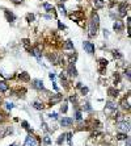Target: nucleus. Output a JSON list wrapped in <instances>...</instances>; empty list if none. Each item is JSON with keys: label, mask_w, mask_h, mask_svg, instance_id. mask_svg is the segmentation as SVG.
<instances>
[{"label": "nucleus", "mask_w": 131, "mask_h": 146, "mask_svg": "<svg viewBox=\"0 0 131 146\" xmlns=\"http://www.w3.org/2000/svg\"><path fill=\"white\" fill-rule=\"evenodd\" d=\"M24 146H38V141H37V138H35L34 136L29 134V136L26 137V140H25Z\"/></svg>", "instance_id": "1"}, {"label": "nucleus", "mask_w": 131, "mask_h": 146, "mask_svg": "<svg viewBox=\"0 0 131 146\" xmlns=\"http://www.w3.org/2000/svg\"><path fill=\"white\" fill-rule=\"evenodd\" d=\"M83 48H84V50H85L88 54H93V53H95V45H93L92 42H89V41H84V42H83Z\"/></svg>", "instance_id": "2"}, {"label": "nucleus", "mask_w": 131, "mask_h": 146, "mask_svg": "<svg viewBox=\"0 0 131 146\" xmlns=\"http://www.w3.org/2000/svg\"><path fill=\"white\" fill-rule=\"evenodd\" d=\"M32 84H33V87H34L35 90H39V91H42V90H45V86H43V82H42L41 79H34L32 82Z\"/></svg>", "instance_id": "3"}, {"label": "nucleus", "mask_w": 131, "mask_h": 146, "mask_svg": "<svg viewBox=\"0 0 131 146\" xmlns=\"http://www.w3.org/2000/svg\"><path fill=\"white\" fill-rule=\"evenodd\" d=\"M67 74L69 76H72V78H75V76H77V70H76V67H75L73 63H69V66L67 68Z\"/></svg>", "instance_id": "4"}, {"label": "nucleus", "mask_w": 131, "mask_h": 146, "mask_svg": "<svg viewBox=\"0 0 131 146\" xmlns=\"http://www.w3.org/2000/svg\"><path fill=\"white\" fill-rule=\"evenodd\" d=\"M30 51H32V54H33V55H34L37 59H38V61L41 62V58H42V53H41V49H39V46H35V48H33L32 50H30Z\"/></svg>", "instance_id": "5"}, {"label": "nucleus", "mask_w": 131, "mask_h": 146, "mask_svg": "<svg viewBox=\"0 0 131 146\" xmlns=\"http://www.w3.org/2000/svg\"><path fill=\"white\" fill-rule=\"evenodd\" d=\"M97 29H98V25L93 24V22L91 21V24H89V37H95V36L97 34Z\"/></svg>", "instance_id": "6"}, {"label": "nucleus", "mask_w": 131, "mask_h": 146, "mask_svg": "<svg viewBox=\"0 0 131 146\" xmlns=\"http://www.w3.org/2000/svg\"><path fill=\"white\" fill-rule=\"evenodd\" d=\"M113 28H114L115 32H122V30H123V21L115 20L114 24H113Z\"/></svg>", "instance_id": "7"}, {"label": "nucleus", "mask_w": 131, "mask_h": 146, "mask_svg": "<svg viewBox=\"0 0 131 146\" xmlns=\"http://www.w3.org/2000/svg\"><path fill=\"white\" fill-rule=\"evenodd\" d=\"M73 124V120L69 117H63L62 120H60V125L62 126H71Z\"/></svg>", "instance_id": "8"}, {"label": "nucleus", "mask_w": 131, "mask_h": 146, "mask_svg": "<svg viewBox=\"0 0 131 146\" xmlns=\"http://www.w3.org/2000/svg\"><path fill=\"white\" fill-rule=\"evenodd\" d=\"M4 15H5V19H7L9 22H13V21L16 20V16L13 15L12 12H9L8 9H4Z\"/></svg>", "instance_id": "9"}, {"label": "nucleus", "mask_w": 131, "mask_h": 146, "mask_svg": "<svg viewBox=\"0 0 131 146\" xmlns=\"http://www.w3.org/2000/svg\"><path fill=\"white\" fill-rule=\"evenodd\" d=\"M118 129L119 130H129L130 129V122H126V121H122V122H118Z\"/></svg>", "instance_id": "10"}, {"label": "nucleus", "mask_w": 131, "mask_h": 146, "mask_svg": "<svg viewBox=\"0 0 131 146\" xmlns=\"http://www.w3.org/2000/svg\"><path fill=\"white\" fill-rule=\"evenodd\" d=\"M83 17V12H76V13H72V15H69V19H72L75 21H81L80 19Z\"/></svg>", "instance_id": "11"}, {"label": "nucleus", "mask_w": 131, "mask_h": 146, "mask_svg": "<svg viewBox=\"0 0 131 146\" xmlns=\"http://www.w3.org/2000/svg\"><path fill=\"white\" fill-rule=\"evenodd\" d=\"M63 49L64 50H73V42L71 40H67L63 45Z\"/></svg>", "instance_id": "12"}, {"label": "nucleus", "mask_w": 131, "mask_h": 146, "mask_svg": "<svg viewBox=\"0 0 131 146\" xmlns=\"http://www.w3.org/2000/svg\"><path fill=\"white\" fill-rule=\"evenodd\" d=\"M98 63H100V67H98V71H100V72H102V71H104V70H102V68L107 66V61H106V59H104V58H101V59H98Z\"/></svg>", "instance_id": "13"}, {"label": "nucleus", "mask_w": 131, "mask_h": 146, "mask_svg": "<svg viewBox=\"0 0 131 146\" xmlns=\"http://www.w3.org/2000/svg\"><path fill=\"white\" fill-rule=\"evenodd\" d=\"M121 105H122L123 109H127V111H129V109H130V96H127V100L123 99L122 103H121Z\"/></svg>", "instance_id": "14"}, {"label": "nucleus", "mask_w": 131, "mask_h": 146, "mask_svg": "<svg viewBox=\"0 0 131 146\" xmlns=\"http://www.w3.org/2000/svg\"><path fill=\"white\" fill-rule=\"evenodd\" d=\"M18 78H20L22 82H29V80H30V76H29V74H28V72H21V74L18 75Z\"/></svg>", "instance_id": "15"}, {"label": "nucleus", "mask_w": 131, "mask_h": 146, "mask_svg": "<svg viewBox=\"0 0 131 146\" xmlns=\"http://www.w3.org/2000/svg\"><path fill=\"white\" fill-rule=\"evenodd\" d=\"M93 4H95V7L96 8H104V5H105V1L104 0H93Z\"/></svg>", "instance_id": "16"}, {"label": "nucleus", "mask_w": 131, "mask_h": 146, "mask_svg": "<svg viewBox=\"0 0 131 146\" xmlns=\"http://www.w3.org/2000/svg\"><path fill=\"white\" fill-rule=\"evenodd\" d=\"M110 109H111V111H115V109H117V105L113 101H107L106 103V112H109Z\"/></svg>", "instance_id": "17"}, {"label": "nucleus", "mask_w": 131, "mask_h": 146, "mask_svg": "<svg viewBox=\"0 0 131 146\" xmlns=\"http://www.w3.org/2000/svg\"><path fill=\"white\" fill-rule=\"evenodd\" d=\"M8 88H9V86L7 84V82H4V80L0 82V92H5V91H8Z\"/></svg>", "instance_id": "18"}, {"label": "nucleus", "mask_w": 131, "mask_h": 146, "mask_svg": "<svg viewBox=\"0 0 131 146\" xmlns=\"http://www.w3.org/2000/svg\"><path fill=\"white\" fill-rule=\"evenodd\" d=\"M42 7H43L47 12H54L55 11V8L51 5V4H49V3H43V4H42Z\"/></svg>", "instance_id": "19"}, {"label": "nucleus", "mask_w": 131, "mask_h": 146, "mask_svg": "<svg viewBox=\"0 0 131 146\" xmlns=\"http://www.w3.org/2000/svg\"><path fill=\"white\" fill-rule=\"evenodd\" d=\"M22 45H24V48L28 50V51H30V50H32V48H30V41L28 40V38L22 40Z\"/></svg>", "instance_id": "20"}, {"label": "nucleus", "mask_w": 131, "mask_h": 146, "mask_svg": "<svg viewBox=\"0 0 131 146\" xmlns=\"http://www.w3.org/2000/svg\"><path fill=\"white\" fill-rule=\"evenodd\" d=\"M107 95H109V96H113V97H117L118 96V91L114 90V88H109L107 90Z\"/></svg>", "instance_id": "21"}, {"label": "nucleus", "mask_w": 131, "mask_h": 146, "mask_svg": "<svg viewBox=\"0 0 131 146\" xmlns=\"http://www.w3.org/2000/svg\"><path fill=\"white\" fill-rule=\"evenodd\" d=\"M119 15L121 16H126V4H119Z\"/></svg>", "instance_id": "22"}, {"label": "nucleus", "mask_w": 131, "mask_h": 146, "mask_svg": "<svg viewBox=\"0 0 131 146\" xmlns=\"http://www.w3.org/2000/svg\"><path fill=\"white\" fill-rule=\"evenodd\" d=\"M33 107H34L35 109H38V111H42V109L45 108V105L42 103H39V101H34L33 103Z\"/></svg>", "instance_id": "23"}, {"label": "nucleus", "mask_w": 131, "mask_h": 146, "mask_svg": "<svg viewBox=\"0 0 131 146\" xmlns=\"http://www.w3.org/2000/svg\"><path fill=\"white\" fill-rule=\"evenodd\" d=\"M62 100V95H57L55 97H51V100H50V104H55V103H58V101H60Z\"/></svg>", "instance_id": "24"}, {"label": "nucleus", "mask_w": 131, "mask_h": 146, "mask_svg": "<svg viewBox=\"0 0 131 146\" xmlns=\"http://www.w3.org/2000/svg\"><path fill=\"white\" fill-rule=\"evenodd\" d=\"M113 57L117 58V59H121V58H122V54H121L118 50H113Z\"/></svg>", "instance_id": "25"}, {"label": "nucleus", "mask_w": 131, "mask_h": 146, "mask_svg": "<svg viewBox=\"0 0 131 146\" xmlns=\"http://www.w3.org/2000/svg\"><path fill=\"white\" fill-rule=\"evenodd\" d=\"M33 20H34V15H33V13H28V15H26V21L32 22Z\"/></svg>", "instance_id": "26"}, {"label": "nucleus", "mask_w": 131, "mask_h": 146, "mask_svg": "<svg viewBox=\"0 0 131 146\" xmlns=\"http://www.w3.org/2000/svg\"><path fill=\"white\" fill-rule=\"evenodd\" d=\"M67 101H63V104H62V107H60V111H62L63 113H66V112H67Z\"/></svg>", "instance_id": "27"}, {"label": "nucleus", "mask_w": 131, "mask_h": 146, "mask_svg": "<svg viewBox=\"0 0 131 146\" xmlns=\"http://www.w3.org/2000/svg\"><path fill=\"white\" fill-rule=\"evenodd\" d=\"M117 138H118L119 141H122V140L127 138V136H126V133H119V134H117Z\"/></svg>", "instance_id": "28"}, {"label": "nucleus", "mask_w": 131, "mask_h": 146, "mask_svg": "<svg viewBox=\"0 0 131 146\" xmlns=\"http://www.w3.org/2000/svg\"><path fill=\"white\" fill-rule=\"evenodd\" d=\"M43 142H45L46 145H50V144H51V138H50L49 136H45V137H43Z\"/></svg>", "instance_id": "29"}, {"label": "nucleus", "mask_w": 131, "mask_h": 146, "mask_svg": "<svg viewBox=\"0 0 131 146\" xmlns=\"http://www.w3.org/2000/svg\"><path fill=\"white\" fill-rule=\"evenodd\" d=\"M64 140H66V134H62V136H60L59 138H58V141H57V142H58V144L60 145V144H62L63 141H64Z\"/></svg>", "instance_id": "30"}, {"label": "nucleus", "mask_w": 131, "mask_h": 146, "mask_svg": "<svg viewBox=\"0 0 131 146\" xmlns=\"http://www.w3.org/2000/svg\"><path fill=\"white\" fill-rule=\"evenodd\" d=\"M81 118H83V117H81V112H80V111H76V120L80 121Z\"/></svg>", "instance_id": "31"}, {"label": "nucleus", "mask_w": 131, "mask_h": 146, "mask_svg": "<svg viewBox=\"0 0 131 146\" xmlns=\"http://www.w3.org/2000/svg\"><path fill=\"white\" fill-rule=\"evenodd\" d=\"M21 125H22V128H24V129H28V130H29V124H28L26 121H22Z\"/></svg>", "instance_id": "32"}, {"label": "nucleus", "mask_w": 131, "mask_h": 146, "mask_svg": "<svg viewBox=\"0 0 131 146\" xmlns=\"http://www.w3.org/2000/svg\"><path fill=\"white\" fill-rule=\"evenodd\" d=\"M50 118H53V120H57V118H58V115H57V113H50V115H47Z\"/></svg>", "instance_id": "33"}, {"label": "nucleus", "mask_w": 131, "mask_h": 146, "mask_svg": "<svg viewBox=\"0 0 131 146\" xmlns=\"http://www.w3.org/2000/svg\"><path fill=\"white\" fill-rule=\"evenodd\" d=\"M5 107H7V109H12V108L15 107V105H13V103H9V101H7Z\"/></svg>", "instance_id": "34"}, {"label": "nucleus", "mask_w": 131, "mask_h": 146, "mask_svg": "<svg viewBox=\"0 0 131 146\" xmlns=\"http://www.w3.org/2000/svg\"><path fill=\"white\" fill-rule=\"evenodd\" d=\"M59 9H60V13H63V15H66V8L63 5H60L59 7Z\"/></svg>", "instance_id": "35"}, {"label": "nucleus", "mask_w": 131, "mask_h": 146, "mask_svg": "<svg viewBox=\"0 0 131 146\" xmlns=\"http://www.w3.org/2000/svg\"><path fill=\"white\" fill-rule=\"evenodd\" d=\"M11 1H12L13 4H21L22 1H24V0H11Z\"/></svg>", "instance_id": "36"}, {"label": "nucleus", "mask_w": 131, "mask_h": 146, "mask_svg": "<svg viewBox=\"0 0 131 146\" xmlns=\"http://www.w3.org/2000/svg\"><path fill=\"white\" fill-rule=\"evenodd\" d=\"M49 78H50L51 80H54V79H55V74H54V72H50V74H49Z\"/></svg>", "instance_id": "37"}, {"label": "nucleus", "mask_w": 131, "mask_h": 146, "mask_svg": "<svg viewBox=\"0 0 131 146\" xmlns=\"http://www.w3.org/2000/svg\"><path fill=\"white\" fill-rule=\"evenodd\" d=\"M80 88H81V92L83 94H88V88L87 87H80Z\"/></svg>", "instance_id": "38"}, {"label": "nucleus", "mask_w": 131, "mask_h": 146, "mask_svg": "<svg viewBox=\"0 0 131 146\" xmlns=\"http://www.w3.org/2000/svg\"><path fill=\"white\" fill-rule=\"evenodd\" d=\"M125 74H126V76H127V79L130 80V68H127V70H126Z\"/></svg>", "instance_id": "39"}, {"label": "nucleus", "mask_w": 131, "mask_h": 146, "mask_svg": "<svg viewBox=\"0 0 131 146\" xmlns=\"http://www.w3.org/2000/svg\"><path fill=\"white\" fill-rule=\"evenodd\" d=\"M58 25H59V29H66V25H63L62 22H58Z\"/></svg>", "instance_id": "40"}, {"label": "nucleus", "mask_w": 131, "mask_h": 146, "mask_svg": "<svg viewBox=\"0 0 131 146\" xmlns=\"http://www.w3.org/2000/svg\"><path fill=\"white\" fill-rule=\"evenodd\" d=\"M85 109H87V111H91V105H89V104H85Z\"/></svg>", "instance_id": "41"}, {"label": "nucleus", "mask_w": 131, "mask_h": 146, "mask_svg": "<svg viewBox=\"0 0 131 146\" xmlns=\"http://www.w3.org/2000/svg\"><path fill=\"white\" fill-rule=\"evenodd\" d=\"M3 120H4V115H3V113H1V112H0V122H1Z\"/></svg>", "instance_id": "42"}, {"label": "nucleus", "mask_w": 131, "mask_h": 146, "mask_svg": "<svg viewBox=\"0 0 131 146\" xmlns=\"http://www.w3.org/2000/svg\"><path fill=\"white\" fill-rule=\"evenodd\" d=\"M126 146H130V140H129V137L126 138Z\"/></svg>", "instance_id": "43"}, {"label": "nucleus", "mask_w": 131, "mask_h": 146, "mask_svg": "<svg viewBox=\"0 0 131 146\" xmlns=\"http://www.w3.org/2000/svg\"><path fill=\"white\" fill-rule=\"evenodd\" d=\"M9 146H17V144H12V145H9Z\"/></svg>", "instance_id": "44"}, {"label": "nucleus", "mask_w": 131, "mask_h": 146, "mask_svg": "<svg viewBox=\"0 0 131 146\" xmlns=\"http://www.w3.org/2000/svg\"><path fill=\"white\" fill-rule=\"evenodd\" d=\"M0 101H1V100H0Z\"/></svg>", "instance_id": "45"}]
</instances>
